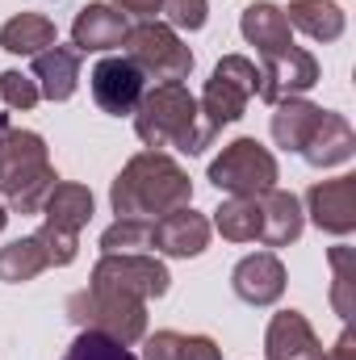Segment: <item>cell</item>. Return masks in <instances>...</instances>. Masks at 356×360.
I'll use <instances>...</instances> for the list:
<instances>
[{
	"instance_id": "14",
	"label": "cell",
	"mask_w": 356,
	"mask_h": 360,
	"mask_svg": "<svg viewBox=\"0 0 356 360\" xmlns=\"http://www.w3.org/2000/svg\"><path fill=\"white\" fill-rule=\"evenodd\" d=\"M323 344L314 335V327L306 323V314L298 310H281L272 314L265 331V360H319Z\"/></svg>"
},
{
	"instance_id": "28",
	"label": "cell",
	"mask_w": 356,
	"mask_h": 360,
	"mask_svg": "<svg viewBox=\"0 0 356 360\" xmlns=\"http://www.w3.org/2000/svg\"><path fill=\"white\" fill-rule=\"evenodd\" d=\"M63 360H139L126 344H117V340H109V335H101V331H80L72 344H68V352Z\"/></svg>"
},
{
	"instance_id": "23",
	"label": "cell",
	"mask_w": 356,
	"mask_h": 360,
	"mask_svg": "<svg viewBox=\"0 0 356 360\" xmlns=\"http://www.w3.org/2000/svg\"><path fill=\"white\" fill-rule=\"evenodd\" d=\"M214 231L227 243H260L265 231V214H260V197H231L214 210Z\"/></svg>"
},
{
	"instance_id": "13",
	"label": "cell",
	"mask_w": 356,
	"mask_h": 360,
	"mask_svg": "<svg viewBox=\"0 0 356 360\" xmlns=\"http://www.w3.org/2000/svg\"><path fill=\"white\" fill-rule=\"evenodd\" d=\"M231 289L248 306H272V302H281V293H285V264H281V256L276 252L243 256L235 264V272H231Z\"/></svg>"
},
{
	"instance_id": "15",
	"label": "cell",
	"mask_w": 356,
	"mask_h": 360,
	"mask_svg": "<svg viewBox=\"0 0 356 360\" xmlns=\"http://www.w3.org/2000/svg\"><path fill=\"white\" fill-rule=\"evenodd\" d=\"M126 30H130L126 25V13H117L105 0H92V4H84L76 13V21H72V46L80 55H89V51H113V46L126 42Z\"/></svg>"
},
{
	"instance_id": "22",
	"label": "cell",
	"mask_w": 356,
	"mask_h": 360,
	"mask_svg": "<svg viewBox=\"0 0 356 360\" xmlns=\"http://www.w3.org/2000/svg\"><path fill=\"white\" fill-rule=\"evenodd\" d=\"M289 30H302L314 42H336L344 34V8L336 0H293L285 8Z\"/></svg>"
},
{
	"instance_id": "9",
	"label": "cell",
	"mask_w": 356,
	"mask_h": 360,
	"mask_svg": "<svg viewBox=\"0 0 356 360\" xmlns=\"http://www.w3.org/2000/svg\"><path fill=\"white\" fill-rule=\"evenodd\" d=\"M89 89H92V101H96L105 113L126 117V113L139 109V101H143V92H147V80H143V72H139L126 55H109V59H101V63L92 68Z\"/></svg>"
},
{
	"instance_id": "19",
	"label": "cell",
	"mask_w": 356,
	"mask_h": 360,
	"mask_svg": "<svg viewBox=\"0 0 356 360\" xmlns=\"http://www.w3.org/2000/svg\"><path fill=\"white\" fill-rule=\"evenodd\" d=\"M260 214H265V231H260V243L265 248H289V243L302 239L306 214H302V201L289 188H268V193H260Z\"/></svg>"
},
{
	"instance_id": "1",
	"label": "cell",
	"mask_w": 356,
	"mask_h": 360,
	"mask_svg": "<svg viewBox=\"0 0 356 360\" xmlns=\"http://www.w3.org/2000/svg\"><path fill=\"white\" fill-rule=\"evenodd\" d=\"M189 201H193V180L164 151H139L109 184V205L117 218L155 222Z\"/></svg>"
},
{
	"instance_id": "24",
	"label": "cell",
	"mask_w": 356,
	"mask_h": 360,
	"mask_svg": "<svg viewBox=\"0 0 356 360\" xmlns=\"http://www.w3.org/2000/svg\"><path fill=\"white\" fill-rule=\"evenodd\" d=\"M0 46L8 55H42L46 46H55V21L42 13H17L0 25Z\"/></svg>"
},
{
	"instance_id": "7",
	"label": "cell",
	"mask_w": 356,
	"mask_h": 360,
	"mask_svg": "<svg viewBox=\"0 0 356 360\" xmlns=\"http://www.w3.org/2000/svg\"><path fill=\"white\" fill-rule=\"evenodd\" d=\"M276 160L265 143L256 139H235L222 147V155L210 164V184L218 193H231V197H260L268 188H276Z\"/></svg>"
},
{
	"instance_id": "27",
	"label": "cell",
	"mask_w": 356,
	"mask_h": 360,
	"mask_svg": "<svg viewBox=\"0 0 356 360\" xmlns=\"http://www.w3.org/2000/svg\"><path fill=\"white\" fill-rule=\"evenodd\" d=\"M327 264H331V306L336 314L348 323L356 314V252L352 248H331L327 252Z\"/></svg>"
},
{
	"instance_id": "18",
	"label": "cell",
	"mask_w": 356,
	"mask_h": 360,
	"mask_svg": "<svg viewBox=\"0 0 356 360\" xmlns=\"http://www.w3.org/2000/svg\"><path fill=\"white\" fill-rule=\"evenodd\" d=\"M34 84L46 101H72V92L80 84V51L76 46H46L42 55H34Z\"/></svg>"
},
{
	"instance_id": "20",
	"label": "cell",
	"mask_w": 356,
	"mask_h": 360,
	"mask_svg": "<svg viewBox=\"0 0 356 360\" xmlns=\"http://www.w3.org/2000/svg\"><path fill=\"white\" fill-rule=\"evenodd\" d=\"M319 117H323V109L314 101H306V96H281L272 105V143L302 155V147L319 130Z\"/></svg>"
},
{
	"instance_id": "11",
	"label": "cell",
	"mask_w": 356,
	"mask_h": 360,
	"mask_svg": "<svg viewBox=\"0 0 356 360\" xmlns=\"http://www.w3.org/2000/svg\"><path fill=\"white\" fill-rule=\"evenodd\" d=\"M306 214L327 235H352L356 231V176H336V180L310 184Z\"/></svg>"
},
{
	"instance_id": "6",
	"label": "cell",
	"mask_w": 356,
	"mask_h": 360,
	"mask_svg": "<svg viewBox=\"0 0 356 360\" xmlns=\"http://www.w3.org/2000/svg\"><path fill=\"white\" fill-rule=\"evenodd\" d=\"M256 89H260V63H252L248 55H222L218 68H214V76L201 89V101H197L201 117L214 130L239 122L243 109H248V101L256 96Z\"/></svg>"
},
{
	"instance_id": "21",
	"label": "cell",
	"mask_w": 356,
	"mask_h": 360,
	"mask_svg": "<svg viewBox=\"0 0 356 360\" xmlns=\"http://www.w3.org/2000/svg\"><path fill=\"white\" fill-rule=\"evenodd\" d=\"M42 222L55 226V231H68V235H80L92 222V193L76 180H55V188L46 193L42 201Z\"/></svg>"
},
{
	"instance_id": "29",
	"label": "cell",
	"mask_w": 356,
	"mask_h": 360,
	"mask_svg": "<svg viewBox=\"0 0 356 360\" xmlns=\"http://www.w3.org/2000/svg\"><path fill=\"white\" fill-rule=\"evenodd\" d=\"M139 248H151V222L143 218H117L101 235V252H139Z\"/></svg>"
},
{
	"instance_id": "31",
	"label": "cell",
	"mask_w": 356,
	"mask_h": 360,
	"mask_svg": "<svg viewBox=\"0 0 356 360\" xmlns=\"http://www.w3.org/2000/svg\"><path fill=\"white\" fill-rule=\"evenodd\" d=\"M0 101L8 109H34L42 101V92L34 84V76H25V72H0Z\"/></svg>"
},
{
	"instance_id": "10",
	"label": "cell",
	"mask_w": 356,
	"mask_h": 360,
	"mask_svg": "<svg viewBox=\"0 0 356 360\" xmlns=\"http://www.w3.org/2000/svg\"><path fill=\"white\" fill-rule=\"evenodd\" d=\"M319 84V59L302 46H293L289 55L281 59H260V89L256 96L276 105L281 96H302Z\"/></svg>"
},
{
	"instance_id": "26",
	"label": "cell",
	"mask_w": 356,
	"mask_h": 360,
	"mask_svg": "<svg viewBox=\"0 0 356 360\" xmlns=\"http://www.w3.org/2000/svg\"><path fill=\"white\" fill-rule=\"evenodd\" d=\"M143 360H222V348L210 335H180V331H155L147 335Z\"/></svg>"
},
{
	"instance_id": "8",
	"label": "cell",
	"mask_w": 356,
	"mask_h": 360,
	"mask_svg": "<svg viewBox=\"0 0 356 360\" xmlns=\"http://www.w3.org/2000/svg\"><path fill=\"white\" fill-rule=\"evenodd\" d=\"M92 289H109L117 297H134V302H151V297H164L172 276L168 269L155 260V256H143V252H105L96 264H92Z\"/></svg>"
},
{
	"instance_id": "17",
	"label": "cell",
	"mask_w": 356,
	"mask_h": 360,
	"mask_svg": "<svg viewBox=\"0 0 356 360\" xmlns=\"http://www.w3.org/2000/svg\"><path fill=\"white\" fill-rule=\"evenodd\" d=\"M352 155H356V134H352V126H348V117L323 109L319 130H314L310 143L302 147V160H306L310 168H336V164H348Z\"/></svg>"
},
{
	"instance_id": "3",
	"label": "cell",
	"mask_w": 356,
	"mask_h": 360,
	"mask_svg": "<svg viewBox=\"0 0 356 360\" xmlns=\"http://www.w3.org/2000/svg\"><path fill=\"white\" fill-rule=\"evenodd\" d=\"M55 168L42 134L13 126L0 113V197L13 214H38L46 193L55 188Z\"/></svg>"
},
{
	"instance_id": "30",
	"label": "cell",
	"mask_w": 356,
	"mask_h": 360,
	"mask_svg": "<svg viewBox=\"0 0 356 360\" xmlns=\"http://www.w3.org/2000/svg\"><path fill=\"white\" fill-rule=\"evenodd\" d=\"M34 235H38V243L46 248V260H51V269H68V264L80 256V235L55 231V226H46V222H42Z\"/></svg>"
},
{
	"instance_id": "4",
	"label": "cell",
	"mask_w": 356,
	"mask_h": 360,
	"mask_svg": "<svg viewBox=\"0 0 356 360\" xmlns=\"http://www.w3.org/2000/svg\"><path fill=\"white\" fill-rule=\"evenodd\" d=\"M68 319L80 327V331H101L117 344H139L147 335V302H134V297H117L109 289H80L68 297Z\"/></svg>"
},
{
	"instance_id": "35",
	"label": "cell",
	"mask_w": 356,
	"mask_h": 360,
	"mask_svg": "<svg viewBox=\"0 0 356 360\" xmlns=\"http://www.w3.org/2000/svg\"><path fill=\"white\" fill-rule=\"evenodd\" d=\"M4 222H8V210H4V205H0V231H4Z\"/></svg>"
},
{
	"instance_id": "16",
	"label": "cell",
	"mask_w": 356,
	"mask_h": 360,
	"mask_svg": "<svg viewBox=\"0 0 356 360\" xmlns=\"http://www.w3.org/2000/svg\"><path fill=\"white\" fill-rule=\"evenodd\" d=\"M239 30H243V38L256 46L260 59H281V55L293 51V30H289V21H285V8H276V4H268V0H256V4L243 8Z\"/></svg>"
},
{
	"instance_id": "32",
	"label": "cell",
	"mask_w": 356,
	"mask_h": 360,
	"mask_svg": "<svg viewBox=\"0 0 356 360\" xmlns=\"http://www.w3.org/2000/svg\"><path fill=\"white\" fill-rule=\"evenodd\" d=\"M160 13L168 17L172 30H201L210 17V0H164Z\"/></svg>"
},
{
	"instance_id": "33",
	"label": "cell",
	"mask_w": 356,
	"mask_h": 360,
	"mask_svg": "<svg viewBox=\"0 0 356 360\" xmlns=\"http://www.w3.org/2000/svg\"><path fill=\"white\" fill-rule=\"evenodd\" d=\"M160 4H164V0H113L117 13H130V17H139V21H151V17L160 13Z\"/></svg>"
},
{
	"instance_id": "5",
	"label": "cell",
	"mask_w": 356,
	"mask_h": 360,
	"mask_svg": "<svg viewBox=\"0 0 356 360\" xmlns=\"http://www.w3.org/2000/svg\"><path fill=\"white\" fill-rule=\"evenodd\" d=\"M126 59L143 72V80L155 84H184L193 72V51L177 38L172 25L160 21H139L126 30Z\"/></svg>"
},
{
	"instance_id": "25",
	"label": "cell",
	"mask_w": 356,
	"mask_h": 360,
	"mask_svg": "<svg viewBox=\"0 0 356 360\" xmlns=\"http://www.w3.org/2000/svg\"><path fill=\"white\" fill-rule=\"evenodd\" d=\"M46 269H51V260H46V248L38 243V235L13 239L0 248V281L4 285H25V281L42 276Z\"/></svg>"
},
{
	"instance_id": "12",
	"label": "cell",
	"mask_w": 356,
	"mask_h": 360,
	"mask_svg": "<svg viewBox=\"0 0 356 360\" xmlns=\"http://www.w3.org/2000/svg\"><path fill=\"white\" fill-rule=\"evenodd\" d=\"M151 248L177 260H193L210 248V218L197 214L193 205H180L172 214L151 222Z\"/></svg>"
},
{
	"instance_id": "2",
	"label": "cell",
	"mask_w": 356,
	"mask_h": 360,
	"mask_svg": "<svg viewBox=\"0 0 356 360\" xmlns=\"http://www.w3.org/2000/svg\"><path fill=\"white\" fill-rule=\"evenodd\" d=\"M134 134L151 151L177 147L184 155H201L218 139V130L201 117L197 96L184 84H155V89L143 92V101L134 109Z\"/></svg>"
},
{
	"instance_id": "34",
	"label": "cell",
	"mask_w": 356,
	"mask_h": 360,
	"mask_svg": "<svg viewBox=\"0 0 356 360\" xmlns=\"http://www.w3.org/2000/svg\"><path fill=\"white\" fill-rule=\"evenodd\" d=\"M319 360H356V335L344 327V331H340V340H336V344H331Z\"/></svg>"
}]
</instances>
